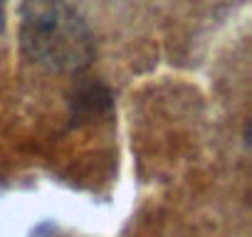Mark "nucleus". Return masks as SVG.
<instances>
[{
    "mask_svg": "<svg viewBox=\"0 0 252 237\" xmlns=\"http://www.w3.org/2000/svg\"><path fill=\"white\" fill-rule=\"evenodd\" d=\"M20 45L50 72H79L94 59L92 30L64 0H23Z\"/></svg>",
    "mask_w": 252,
    "mask_h": 237,
    "instance_id": "obj_1",
    "label": "nucleus"
}]
</instances>
